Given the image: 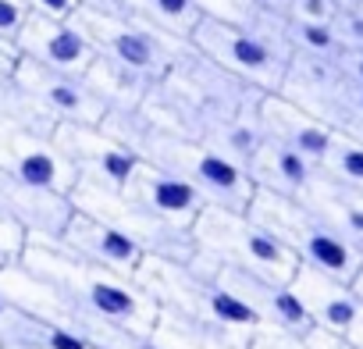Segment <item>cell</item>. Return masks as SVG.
Listing matches in <instances>:
<instances>
[{
	"label": "cell",
	"instance_id": "cell-1",
	"mask_svg": "<svg viewBox=\"0 0 363 349\" xmlns=\"http://www.w3.org/2000/svg\"><path fill=\"white\" fill-rule=\"evenodd\" d=\"M260 100L264 93L257 86L235 79L232 72L207 61L200 50L186 47L171 61V68L150 86L146 104L139 111L167 132L207 143L214 128H221L239 114L257 111Z\"/></svg>",
	"mask_w": 363,
	"mask_h": 349
},
{
	"label": "cell",
	"instance_id": "cell-2",
	"mask_svg": "<svg viewBox=\"0 0 363 349\" xmlns=\"http://www.w3.org/2000/svg\"><path fill=\"white\" fill-rule=\"evenodd\" d=\"M111 135H118L125 146H132L139 153V160L157 164L164 171H171L174 179L189 182L207 207H225V211H246L257 186L250 182V174L232 164L228 157H221L218 150H211L200 139H186L178 132H167L160 125H153L143 111H111L100 121Z\"/></svg>",
	"mask_w": 363,
	"mask_h": 349
},
{
	"label": "cell",
	"instance_id": "cell-3",
	"mask_svg": "<svg viewBox=\"0 0 363 349\" xmlns=\"http://www.w3.org/2000/svg\"><path fill=\"white\" fill-rule=\"evenodd\" d=\"M135 282L153 296L157 310L200 324L218 335H232L250 342L260 331V321L253 317L250 306H242L225 285L196 271L193 264L182 260H164V257H146L143 267L135 271Z\"/></svg>",
	"mask_w": 363,
	"mask_h": 349
},
{
	"label": "cell",
	"instance_id": "cell-4",
	"mask_svg": "<svg viewBox=\"0 0 363 349\" xmlns=\"http://www.w3.org/2000/svg\"><path fill=\"white\" fill-rule=\"evenodd\" d=\"M246 214L253 221H260L285 250H292V257L313 271H324L331 278L352 282L363 267V250H356L352 243H345L335 228H328L303 200L296 196H278L267 189H257Z\"/></svg>",
	"mask_w": 363,
	"mask_h": 349
},
{
	"label": "cell",
	"instance_id": "cell-5",
	"mask_svg": "<svg viewBox=\"0 0 363 349\" xmlns=\"http://www.w3.org/2000/svg\"><path fill=\"white\" fill-rule=\"evenodd\" d=\"M68 22L86 36V43L93 47L96 57L121 65V68L143 75L146 82H157L171 68V61L189 47V43L171 40V36L128 18L125 11H104V8L79 4Z\"/></svg>",
	"mask_w": 363,
	"mask_h": 349
},
{
	"label": "cell",
	"instance_id": "cell-6",
	"mask_svg": "<svg viewBox=\"0 0 363 349\" xmlns=\"http://www.w3.org/2000/svg\"><path fill=\"white\" fill-rule=\"evenodd\" d=\"M193 239H196L200 253L225 260V264H235V267H246V271H257V275H267L274 282H292V275L299 267L292 250H285L246 211L203 207L196 225H193Z\"/></svg>",
	"mask_w": 363,
	"mask_h": 349
},
{
	"label": "cell",
	"instance_id": "cell-7",
	"mask_svg": "<svg viewBox=\"0 0 363 349\" xmlns=\"http://www.w3.org/2000/svg\"><path fill=\"white\" fill-rule=\"evenodd\" d=\"M189 47L200 50L207 61H214L218 68L232 72L235 79L257 86L260 93H278L285 68H289V54L271 47L267 40H260L257 33L242 29V26H228L218 18H200Z\"/></svg>",
	"mask_w": 363,
	"mask_h": 349
},
{
	"label": "cell",
	"instance_id": "cell-8",
	"mask_svg": "<svg viewBox=\"0 0 363 349\" xmlns=\"http://www.w3.org/2000/svg\"><path fill=\"white\" fill-rule=\"evenodd\" d=\"M189 264L196 271H203L207 278H214L218 285H225L242 306H250L253 317L260 321V331L292 335V338H303V335L313 331V321L303 310V303L296 299V292L289 289V282H274L267 275H257V271H246V267L214 260V257H207L200 250L193 253Z\"/></svg>",
	"mask_w": 363,
	"mask_h": 349
},
{
	"label": "cell",
	"instance_id": "cell-9",
	"mask_svg": "<svg viewBox=\"0 0 363 349\" xmlns=\"http://www.w3.org/2000/svg\"><path fill=\"white\" fill-rule=\"evenodd\" d=\"M68 200H72L75 211H86V214H93V218H100V221L121 228L132 243L143 246L146 257H164V260L189 264L193 253H196L193 232H182V228H171V225L157 221V218L146 214L139 204H132L125 193H107V189L75 182L72 193H68Z\"/></svg>",
	"mask_w": 363,
	"mask_h": 349
},
{
	"label": "cell",
	"instance_id": "cell-10",
	"mask_svg": "<svg viewBox=\"0 0 363 349\" xmlns=\"http://www.w3.org/2000/svg\"><path fill=\"white\" fill-rule=\"evenodd\" d=\"M54 143L65 153V160L75 171V182L107 189V193H125L132 174L139 167V153L125 146L118 135H111L104 125H57Z\"/></svg>",
	"mask_w": 363,
	"mask_h": 349
},
{
	"label": "cell",
	"instance_id": "cell-11",
	"mask_svg": "<svg viewBox=\"0 0 363 349\" xmlns=\"http://www.w3.org/2000/svg\"><path fill=\"white\" fill-rule=\"evenodd\" d=\"M0 174H8L29 189L61 196H68L75 186V171L57 150L54 135L18 121H0Z\"/></svg>",
	"mask_w": 363,
	"mask_h": 349
},
{
	"label": "cell",
	"instance_id": "cell-12",
	"mask_svg": "<svg viewBox=\"0 0 363 349\" xmlns=\"http://www.w3.org/2000/svg\"><path fill=\"white\" fill-rule=\"evenodd\" d=\"M15 79L29 93V100L47 118H54L57 125H65V121H72V125H100L107 118V107L89 93V86L79 75H65V72L43 68V65H36L29 57H18Z\"/></svg>",
	"mask_w": 363,
	"mask_h": 349
},
{
	"label": "cell",
	"instance_id": "cell-13",
	"mask_svg": "<svg viewBox=\"0 0 363 349\" xmlns=\"http://www.w3.org/2000/svg\"><path fill=\"white\" fill-rule=\"evenodd\" d=\"M50 243H57L65 253H72V257H79L86 264L107 267V271L125 275V278H135V271L146 260L139 243H132L121 228H114V225L86 214V211H72L65 232L57 239H50Z\"/></svg>",
	"mask_w": 363,
	"mask_h": 349
},
{
	"label": "cell",
	"instance_id": "cell-14",
	"mask_svg": "<svg viewBox=\"0 0 363 349\" xmlns=\"http://www.w3.org/2000/svg\"><path fill=\"white\" fill-rule=\"evenodd\" d=\"M18 57H29L43 68L65 72V75H86V68L93 65V47L86 43V36L68 22V18H47V15H33L26 18L18 40H15Z\"/></svg>",
	"mask_w": 363,
	"mask_h": 349
},
{
	"label": "cell",
	"instance_id": "cell-15",
	"mask_svg": "<svg viewBox=\"0 0 363 349\" xmlns=\"http://www.w3.org/2000/svg\"><path fill=\"white\" fill-rule=\"evenodd\" d=\"M125 196L132 204H139L146 214H153L157 221H164L171 228H182V232H193L200 211L207 207L203 196L189 182L174 179L171 171H164L157 164H146V160H139L132 182L125 186Z\"/></svg>",
	"mask_w": 363,
	"mask_h": 349
},
{
	"label": "cell",
	"instance_id": "cell-16",
	"mask_svg": "<svg viewBox=\"0 0 363 349\" xmlns=\"http://www.w3.org/2000/svg\"><path fill=\"white\" fill-rule=\"evenodd\" d=\"M289 289L296 292V299L303 303V310L310 314L313 328L328 331V335H338L345 338L352 331V324L363 317V299L356 296L352 282H342V278H331L324 271H313L306 264L296 267Z\"/></svg>",
	"mask_w": 363,
	"mask_h": 349
},
{
	"label": "cell",
	"instance_id": "cell-17",
	"mask_svg": "<svg viewBox=\"0 0 363 349\" xmlns=\"http://www.w3.org/2000/svg\"><path fill=\"white\" fill-rule=\"evenodd\" d=\"M260 125H264V132L271 139L285 143L289 150H296L299 157H306L313 167L324 160V153L331 146V135H335L331 125H324L310 111L296 107L281 93H264V100H260Z\"/></svg>",
	"mask_w": 363,
	"mask_h": 349
},
{
	"label": "cell",
	"instance_id": "cell-18",
	"mask_svg": "<svg viewBox=\"0 0 363 349\" xmlns=\"http://www.w3.org/2000/svg\"><path fill=\"white\" fill-rule=\"evenodd\" d=\"M342 82H345V79H342L335 57L289 54V68H285V79H281V89H278V93L328 125V111H331V104H335Z\"/></svg>",
	"mask_w": 363,
	"mask_h": 349
},
{
	"label": "cell",
	"instance_id": "cell-19",
	"mask_svg": "<svg viewBox=\"0 0 363 349\" xmlns=\"http://www.w3.org/2000/svg\"><path fill=\"white\" fill-rule=\"evenodd\" d=\"M299 200L328 228H335L345 243H352L356 250H363V189L342 186V182L328 179L324 171H313V182L306 186V193Z\"/></svg>",
	"mask_w": 363,
	"mask_h": 349
},
{
	"label": "cell",
	"instance_id": "cell-20",
	"mask_svg": "<svg viewBox=\"0 0 363 349\" xmlns=\"http://www.w3.org/2000/svg\"><path fill=\"white\" fill-rule=\"evenodd\" d=\"M313 164L306 157H299L296 150H289L285 143L264 135L257 157L250 160L246 174L257 189H267V193H278V196H303L306 186L313 182Z\"/></svg>",
	"mask_w": 363,
	"mask_h": 349
},
{
	"label": "cell",
	"instance_id": "cell-21",
	"mask_svg": "<svg viewBox=\"0 0 363 349\" xmlns=\"http://www.w3.org/2000/svg\"><path fill=\"white\" fill-rule=\"evenodd\" d=\"M0 349H89V345L75 331L8 303V310L0 314Z\"/></svg>",
	"mask_w": 363,
	"mask_h": 349
},
{
	"label": "cell",
	"instance_id": "cell-22",
	"mask_svg": "<svg viewBox=\"0 0 363 349\" xmlns=\"http://www.w3.org/2000/svg\"><path fill=\"white\" fill-rule=\"evenodd\" d=\"M82 82L89 86V93L111 111H139L146 104V93L153 82H146L143 75L121 68V65H111L104 57H93V65L86 68Z\"/></svg>",
	"mask_w": 363,
	"mask_h": 349
},
{
	"label": "cell",
	"instance_id": "cell-23",
	"mask_svg": "<svg viewBox=\"0 0 363 349\" xmlns=\"http://www.w3.org/2000/svg\"><path fill=\"white\" fill-rule=\"evenodd\" d=\"M121 11L171 40H182V43H189L196 22L203 18L196 0H121Z\"/></svg>",
	"mask_w": 363,
	"mask_h": 349
},
{
	"label": "cell",
	"instance_id": "cell-24",
	"mask_svg": "<svg viewBox=\"0 0 363 349\" xmlns=\"http://www.w3.org/2000/svg\"><path fill=\"white\" fill-rule=\"evenodd\" d=\"M264 125H260V107L257 111H250V114H239V118H232V121H225L221 128H214L211 132V139H207V146L211 150H218L221 157H228L232 164H239L242 171L250 167V160L257 157V150H260V143H264Z\"/></svg>",
	"mask_w": 363,
	"mask_h": 349
},
{
	"label": "cell",
	"instance_id": "cell-25",
	"mask_svg": "<svg viewBox=\"0 0 363 349\" xmlns=\"http://www.w3.org/2000/svg\"><path fill=\"white\" fill-rule=\"evenodd\" d=\"M317 171H324L328 179H335L342 186L363 189V139L345 135V132H335L324 160L317 164Z\"/></svg>",
	"mask_w": 363,
	"mask_h": 349
},
{
	"label": "cell",
	"instance_id": "cell-26",
	"mask_svg": "<svg viewBox=\"0 0 363 349\" xmlns=\"http://www.w3.org/2000/svg\"><path fill=\"white\" fill-rule=\"evenodd\" d=\"M285 36H289V50L292 54H313V57H338L342 54L331 22H299V18H289Z\"/></svg>",
	"mask_w": 363,
	"mask_h": 349
},
{
	"label": "cell",
	"instance_id": "cell-27",
	"mask_svg": "<svg viewBox=\"0 0 363 349\" xmlns=\"http://www.w3.org/2000/svg\"><path fill=\"white\" fill-rule=\"evenodd\" d=\"M328 125L335 132H345V135H356L363 139V86L359 82H342L331 111H328Z\"/></svg>",
	"mask_w": 363,
	"mask_h": 349
},
{
	"label": "cell",
	"instance_id": "cell-28",
	"mask_svg": "<svg viewBox=\"0 0 363 349\" xmlns=\"http://www.w3.org/2000/svg\"><path fill=\"white\" fill-rule=\"evenodd\" d=\"M246 349H349V342L338 338V335H328V331H320V328H313V331L303 335V338L274 335V331H257Z\"/></svg>",
	"mask_w": 363,
	"mask_h": 349
},
{
	"label": "cell",
	"instance_id": "cell-29",
	"mask_svg": "<svg viewBox=\"0 0 363 349\" xmlns=\"http://www.w3.org/2000/svg\"><path fill=\"white\" fill-rule=\"evenodd\" d=\"M196 8L203 18H218V22H228V26H250L253 15H257V0H196Z\"/></svg>",
	"mask_w": 363,
	"mask_h": 349
},
{
	"label": "cell",
	"instance_id": "cell-30",
	"mask_svg": "<svg viewBox=\"0 0 363 349\" xmlns=\"http://www.w3.org/2000/svg\"><path fill=\"white\" fill-rule=\"evenodd\" d=\"M331 29L342 50H363V8H338Z\"/></svg>",
	"mask_w": 363,
	"mask_h": 349
},
{
	"label": "cell",
	"instance_id": "cell-31",
	"mask_svg": "<svg viewBox=\"0 0 363 349\" xmlns=\"http://www.w3.org/2000/svg\"><path fill=\"white\" fill-rule=\"evenodd\" d=\"M338 11V0H292L289 4V18L299 22H331Z\"/></svg>",
	"mask_w": 363,
	"mask_h": 349
},
{
	"label": "cell",
	"instance_id": "cell-32",
	"mask_svg": "<svg viewBox=\"0 0 363 349\" xmlns=\"http://www.w3.org/2000/svg\"><path fill=\"white\" fill-rule=\"evenodd\" d=\"M26 18H29V8L22 4V0H0V36L4 40L15 43L22 26H26Z\"/></svg>",
	"mask_w": 363,
	"mask_h": 349
},
{
	"label": "cell",
	"instance_id": "cell-33",
	"mask_svg": "<svg viewBox=\"0 0 363 349\" xmlns=\"http://www.w3.org/2000/svg\"><path fill=\"white\" fill-rule=\"evenodd\" d=\"M22 246H26V232L15 225V218L4 207H0V250H4L8 257H18Z\"/></svg>",
	"mask_w": 363,
	"mask_h": 349
},
{
	"label": "cell",
	"instance_id": "cell-34",
	"mask_svg": "<svg viewBox=\"0 0 363 349\" xmlns=\"http://www.w3.org/2000/svg\"><path fill=\"white\" fill-rule=\"evenodd\" d=\"M22 4L33 11V15H47V18H72L75 8L82 0H22Z\"/></svg>",
	"mask_w": 363,
	"mask_h": 349
},
{
	"label": "cell",
	"instance_id": "cell-35",
	"mask_svg": "<svg viewBox=\"0 0 363 349\" xmlns=\"http://www.w3.org/2000/svg\"><path fill=\"white\" fill-rule=\"evenodd\" d=\"M335 65H338L342 79H349V82H359V86H363V50H342V54L335 57Z\"/></svg>",
	"mask_w": 363,
	"mask_h": 349
},
{
	"label": "cell",
	"instance_id": "cell-36",
	"mask_svg": "<svg viewBox=\"0 0 363 349\" xmlns=\"http://www.w3.org/2000/svg\"><path fill=\"white\" fill-rule=\"evenodd\" d=\"M15 65H18V50H15V43H11V40H4V36H0V68H8V72H15Z\"/></svg>",
	"mask_w": 363,
	"mask_h": 349
},
{
	"label": "cell",
	"instance_id": "cell-37",
	"mask_svg": "<svg viewBox=\"0 0 363 349\" xmlns=\"http://www.w3.org/2000/svg\"><path fill=\"white\" fill-rule=\"evenodd\" d=\"M345 342H349L352 349H363V317H359V321L352 324V331L345 335Z\"/></svg>",
	"mask_w": 363,
	"mask_h": 349
},
{
	"label": "cell",
	"instance_id": "cell-38",
	"mask_svg": "<svg viewBox=\"0 0 363 349\" xmlns=\"http://www.w3.org/2000/svg\"><path fill=\"white\" fill-rule=\"evenodd\" d=\"M260 8H267V11H281V15H289V4L292 0H257Z\"/></svg>",
	"mask_w": 363,
	"mask_h": 349
},
{
	"label": "cell",
	"instance_id": "cell-39",
	"mask_svg": "<svg viewBox=\"0 0 363 349\" xmlns=\"http://www.w3.org/2000/svg\"><path fill=\"white\" fill-rule=\"evenodd\" d=\"M89 8H104V11H121V0H82Z\"/></svg>",
	"mask_w": 363,
	"mask_h": 349
},
{
	"label": "cell",
	"instance_id": "cell-40",
	"mask_svg": "<svg viewBox=\"0 0 363 349\" xmlns=\"http://www.w3.org/2000/svg\"><path fill=\"white\" fill-rule=\"evenodd\" d=\"M352 289H356V296H359V299H363V267H359V275H356V278H352Z\"/></svg>",
	"mask_w": 363,
	"mask_h": 349
},
{
	"label": "cell",
	"instance_id": "cell-41",
	"mask_svg": "<svg viewBox=\"0 0 363 349\" xmlns=\"http://www.w3.org/2000/svg\"><path fill=\"white\" fill-rule=\"evenodd\" d=\"M338 8H363V0H338Z\"/></svg>",
	"mask_w": 363,
	"mask_h": 349
},
{
	"label": "cell",
	"instance_id": "cell-42",
	"mask_svg": "<svg viewBox=\"0 0 363 349\" xmlns=\"http://www.w3.org/2000/svg\"><path fill=\"white\" fill-rule=\"evenodd\" d=\"M8 260H15V257H8V253H4V250H0V267H4V264H8Z\"/></svg>",
	"mask_w": 363,
	"mask_h": 349
},
{
	"label": "cell",
	"instance_id": "cell-43",
	"mask_svg": "<svg viewBox=\"0 0 363 349\" xmlns=\"http://www.w3.org/2000/svg\"><path fill=\"white\" fill-rule=\"evenodd\" d=\"M4 310H8V299H4V296H0V314H4Z\"/></svg>",
	"mask_w": 363,
	"mask_h": 349
},
{
	"label": "cell",
	"instance_id": "cell-44",
	"mask_svg": "<svg viewBox=\"0 0 363 349\" xmlns=\"http://www.w3.org/2000/svg\"><path fill=\"white\" fill-rule=\"evenodd\" d=\"M349 349H352V345H349Z\"/></svg>",
	"mask_w": 363,
	"mask_h": 349
}]
</instances>
